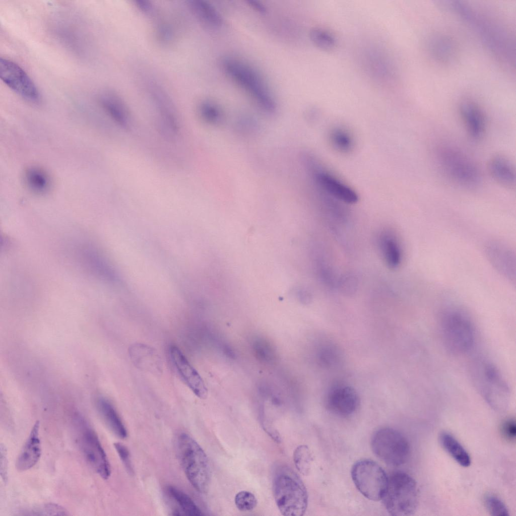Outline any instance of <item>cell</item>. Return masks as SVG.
I'll list each match as a JSON object with an SVG mask.
<instances>
[{
	"mask_svg": "<svg viewBox=\"0 0 516 516\" xmlns=\"http://www.w3.org/2000/svg\"><path fill=\"white\" fill-rule=\"evenodd\" d=\"M248 5L255 11L262 14H265L267 9L261 2L255 0H249L247 2Z\"/></svg>",
	"mask_w": 516,
	"mask_h": 516,
	"instance_id": "obj_42",
	"label": "cell"
},
{
	"mask_svg": "<svg viewBox=\"0 0 516 516\" xmlns=\"http://www.w3.org/2000/svg\"><path fill=\"white\" fill-rule=\"evenodd\" d=\"M198 111L201 118L206 122L215 124L221 120V112L219 107L213 102L205 100L199 106Z\"/></svg>",
	"mask_w": 516,
	"mask_h": 516,
	"instance_id": "obj_30",
	"label": "cell"
},
{
	"mask_svg": "<svg viewBox=\"0 0 516 516\" xmlns=\"http://www.w3.org/2000/svg\"><path fill=\"white\" fill-rule=\"evenodd\" d=\"M371 446L374 454L386 464L399 466L408 460L410 445L407 438L398 430L383 427L373 434Z\"/></svg>",
	"mask_w": 516,
	"mask_h": 516,
	"instance_id": "obj_9",
	"label": "cell"
},
{
	"mask_svg": "<svg viewBox=\"0 0 516 516\" xmlns=\"http://www.w3.org/2000/svg\"><path fill=\"white\" fill-rule=\"evenodd\" d=\"M431 45L433 53L441 60H448L453 55L454 48L451 43L446 39L434 40Z\"/></svg>",
	"mask_w": 516,
	"mask_h": 516,
	"instance_id": "obj_36",
	"label": "cell"
},
{
	"mask_svg": "<svg viewBox=\"0 0 516 516\" xmlns=\"http://www.w3.org/2000/svg\"><path fill=\"white\" fill-rule=\"evenodd\" d=\"M187 5L192 14L202 24L211 28H218L223 23L222 18L214 7L205 0H189Z\"/></svg>",
	"mask_w": 516,
	"mask_h": 516,
	"instance_id": "obj_24",
	"label": "cell"
},
{
	"mask_svg": "<svg viewBox=\"0 0 516 516\" xmlns=\"http://www.w3.org/2000/svg\"><path fill=\"white\" fill-rule=\"evenodd\" d=\"M359 404L358 395L355 389L345 384L339 383L332 386L325 398V405L331 413L341 417L353 414Z\"/></svg>",
	"mask_w": 516,
	"mask_h": 516,
	"instance_id": "obj_12",
	"label": "cell"
},
{
	"mask_svg": "<svg viewBox=\"0 0 516 516\" xmlns=\"http://www.w3.org/2000/svg\"><path fill=\"white\" fill-rule=\"evenodd\" d=\"M460 113L469 136L474 140L481 139L486 129V121L482 109L475 102L463 101L460 105Z\"/></svg>",
	"mask_w": 516,
	"mask_h": 516,
	"instance_id": "obj_18",
	"label": "cell"
},
{
	"mask_svg": "<svg viewBox=\"0 0 516 516\" xmlns=\"http://www.w3.org/2000/svg\"><path fill=\"white\" fill-rule=\"evenodd\" d=\"M136 7L143 13L150 15L154 11L153 4L148 0H135L134 1Z\"/></svg>",
	"mask_w": 516,
	"mask_h": 516,
	"instance_id": "obj_41",
	"label": "cell"
},
{
	"mask_svg": "<svg viewBox=\"0 0 516 516\" xmlns=\"http://www.w3.org/2000/svg\"><path fill=\"white\" fill-rule=\"evenodd\" d=\"M351 474L356 487L364 496L376 501L382 499L389 477L377 463L368 459L358 461L353 465Z\"/></svg>",
	"mask_w": 516,
	"mask_h": 516,
	"instance_id": "obj_10",
	"label": "cell"
},
{
	"mask_svg": "<svg viewBox=\"0 0 516 516\" xmlns=\"http://www.w3.org/2000/svg\"><path fill=\"white\" fill-rule=\"evenodd\" d=\"M73 420L77 443L84 459L102 479H108L110 466L97 435L80 414H75Z\"/></svg>",
	"mask_w": 516,
	"mask_h": 516,
	"instance_id": "obj_8",
	"label": "cell"
},
{
	"mask_svg": "<svg viewBox=\"0 0 516 516\" xmlns=\"http://www.w3.org/2000/svg\"><path fill=\"white\" fill-rule=\"evenodd\" d=\"M128 354L132 362L138 369L155 375L162 373L161 358L152 347L142 343H134L130 346Z\"/></svg>",
	"mask_w": 516,
	"mask_h": 516,
	"instance_id": "obj_17",
	"label": "cell"
},
{
	"mask_svg": "<svg viewBox=\"0 0 516 516\" xmlns=\"http://www.w3.org/2000/svg\"><path fill=\"white\" fill-rule=\"evenodd\" d=\"M339 350L334 345L325 344L319 352V360L323 366L330 367L337 365L340 359Z\"/></svg>",
	"mask_w": 516,
	"mask_h": 516,
	"instance_id": "obj_32",
	"label": "cell"
},
{
	"mask_svg": "<svg viewBox=\"0 0 516 516\" xmlns=\"http://www.w3.org/2000/svg\"><path fill=\"white\" fill-rule=\"evenodd\" d=\"M330 139L333 147L339 151L347 152L353 146L352 136L343 128H334L330 133Z\"/></svg>",
	"mask_w": 516,
	"mask_h": 516,
	"instance_id": "obj_29",
	"label": "cell"
},
{
	"mask_svg": "<svg viewBox=\"0 0 516 516\" xmlns=\"http://www.w3.org/2000/svg\"><path fill=\"white\" fill-rule=\"evenodd\" d=\"M39 422L36 421L18 455L16 467L20 472L31 469L39 460L41 455V442L39 436Z\"/></svg>",
	"mask_w": 516,
	"mask_h": 516,
	"instance_id": "obj_19",
	"label": "cell"
},
{
	"mask_svg": "<svg viewBox=\"0 0 516 516\" xmlns=\"http://www.w3.org/2000/svg\"><path fill=\"white\" fill-rule=\"evenodd\" d=\"M378 245L386 265L392 269L400 265L402 253L396 236L389 231L381 232L378 237Z\"/></svg>",
	"mask_w": 516,
	"mask_h": 516,
	"instance_id": "obj_23",
	"label": "cell"
},
{
	"mask_svg": "<svg viewBox=\"0 0 516 516\" xmlns=\"http://www.w3.org/2000/svg\"><path fill=\"white\" fill-rule=\"evenodd\" d=\"M503 435L509 440H514L516 435V425L514 420L510 419L505 421L501 426Z\"/></svg>",
	"mask_w": 516,
	"mask_h": 516,
	"instance_id": "obj_39",
	"label": "cell"
},
{
	"mask_svg": "<svg viewBox=\"0 0 516 516\" xmlns=\"http://www.w3.org/2000/svg\"><path fill=\"white\" fill-rule=\"evenodd\" d=\"M167 492L179 507L178 515L201 516L204 513L195 502L184 492L178 488L169 486Z\"/></svg>",
	"mask_w": 516,
	"mask_h": 516,
	"instance_id": "obj_27",
	"label": "cell"
},
{
	"mask_svg": "<svg viewBox=\"0 0 516 516\" xmlns=\"http://www.w3.org/2000/svg\"><path fill=\"white\" fill-rule=\"evenodd\" d=\"M488 260L495 269L511 282H515V256L512 251L504 244L494 242L486 248Z\"/></svg>",
	"mask_w": 516,
	"mask_h": 516,
	"instance_id": "obj_16",
	"label": "cell"
},
{
	"mask_svg": "<svg viewBox=\"0 0 516 516\" xmlns=\"http://www.w3.org/2000/svg\"><path fill=\"white\" fill-rule=\"evenodd\" d=\"M313 166V175L316 183L322 190L338 200L347 204L358 201L356 192L330 173Z\"/></svg>",
	"mask_w": 516,
	"mask_h": 516,
	"instance_id": "obj_15",
	"label": "cell"
},
{
	"mask_svg": "<svg viewBox=\"0 0 516 516\" xmlns=\"http://www.w3.org/2000/svg\"><path fill=\"white\" fill-rule=\"evenodd\" d=\"M24 182L28 189L37 195L47 194L51 188V179L47 171L36 166L27 168L24 174Z\"/></svg>",
	"mask_w": 516,
	"mask_h": 516,
	"instance_id": "obj_25",
	"label": "cell"
},
{
	"mask_svg": "<svg viewBox=\"0 0 516 516\" xmlns=\"http://www.w3.org/2000/svg\"><path fill=\"white\" fill-rule=\"evenodd\" d=\"M309 37L312 42L317 47L324 49H330L336 44V39L328 31L320 28H313L309 33Z\"/></svg>",
	"mask_w": 516,
	"mask_h": 516,
	"instance_id": "obj_31",
	"label": "cell"
},
{
	"mask_svg": "<svg viewBox=\"0 0 516 516\" xmlns=\"http://www.w3.org/2000/svg\"><path fill=\"white\" fill-rule=\"evenodd\" d=\"M273 489L276 504L282 515H304L308 504L307 490L301 478L292 469L282 467L276 470Z\"/></svg>",
	"mask_w": 516,
	"mask_h": 516,
	"instance_id": "obj_1",
	"label": "cell"
},
{
	"mask_svg": "<svg viewBox=\"0 0 516 516\" xmlns=\"http://www.w3.org/2000/svg\"><path fill=\"white\" fill-rule=\"evenodd\" d=\"M437 163L447 177L466 188L478 186L482 176L478 166L466 153L455 147L441 146L437 149Z\"/></svg>",
	"mask_w": 516,
	"mask_h": 516,
	"instance_id": "obj_3",
	"label": "cell"
},
{
	"mask_svg": "<svg viewBox=\"0 0 516 516\" xmlns=\"http://www.w3.org/2000/svg\"><path fill=\"white\" fill-rule=\"evenodd\" d=\"M25 515H68L67 510L61 506L53 503H44L26 511Z\"/></svg>",
	"mask_w": 516,
	"mask_h": 516,
	"instance_id": "obj_34",
	"label": "cell"
},
{
	"mask_svg": "<svg viewBox=\"0 0 516 516\" xmlns=\"http://www.w3.org/2000/svg\"><path fill=\"white\" fill-rule=\"evenodd\" d=\"M476 386L486 402L497 411L505 410L510 399L509 385L499 369L487 360L478 361L473 371Z\"/></svg>",
	"mask_w": 516,
	"mask_h": 516,
	"instance_id": "obj_4",
	"label": "cell"
},
{
	"mask_svg": "<svg viewBox=\"0 0 516 516\" xmlns=\"http://www.w3.org/2000/svg\"><path fill=\"white\" fill-rule=\"evenodd\" d=\"M438 439L443 448L458 464L464 467L470 466L471 459L469 453L452 435L442 432Z\"/></svg>",
	"mask_w": 516,
	"mask_h": 516,
	"instance_id": "obj_26",
	"label": "cell"
},
{
	"mask_svg": "<svg viewBox=\"0 0 516 516\" xmlns=\"http://www.w3.org/2000/svg\"><path fill=\"white\" fill-rule=\"evenodd\" d=\"M440 332L443 344L453 354L469 352L475 342V331L469 317L461 310L448 309L442 315Z\"/></svg>",
	"mask_w": 516,
	"mask_h": 516,
	"instance_id": "obj_7",
	"label": "cell"
},
{
	"mask_svg": "<svg viewBox=\"0 0 516 516\" xmlns=\"http://www.w3.org/2000/svg\"><path fill=\"white\" fill-rule=\"evenodd\" d=\"M169 353L172 363L184 382L198 398L206 399L208 390L203 379L180 350L171 346Z\"/></svg>",
	"mask_w": 516,
	"mask_h": 516,
	"instance_id": "obj_14",
	"label": "cell"
},
{
	"mask_svg": "<svg viewBox=\"0 0 516 516\" xmlns=\"http://www.w3.org/2000/svg\"><path fill=\"white\" fill-rule=\"evenodd\" d=\"M177 449L187 479L198 492L205 493L210 485L211 470L205 451L196 440L184 433L177 438Z\"/></svg>",
	"mask_w": 516,
	"mask_h": 516,
	"instance_id": "obj_2",
	"label": "cell"
},
{
	"mask_svg": "<svg viewBox=\"0 0 516 516\" xmlns=\"http://www.w3.org/2000/svg\"><path fill=\"white\" fill-rule=\"evenodd\" d=\"M488 170L492 178L498 183L506 187L515 186V168L506 156L501 154L492 156L488 162Z\"/></svg>",
	"mask_w": 516,
	"mask_h": 516,
	"instance_id": "obj_21",
	"label": "cell"
},
{
	"mask_svg": "<svg viewBox=\"0 0 516 516\" xmlns=\"http://www.w3.org/2000/svg\"><path fill=\"white\" fill-rule=\"evenodd\" d=\"M8 461L7 450L4 444L0 445V473L2 479L5 483L8 481Z\"/></svg>",
	"mask_w": 516,
	"mask_h": 516,
	"instance_id": "obj_38",
	"label": "cell"
},
{
	"mask_svg": "<svg viewBox=\"0 0 516 516\" xmlns=\"http://www.w3.org/2000/svg\"><path fill=\"white\" fill-rule=\"evenodd\" d=\"M419 489L415 479L403 471L393 473L382 498L384 506L392 515H410L419 504Z\"/></svg>",
	"mask_w": 516,
	"mask_h": 516,
	"instance_id": "obj_5",
	"label": "cell"
},
{
	"mask_svg": "<svg viewBox=\"0 0 516 516\" xmlns=\"http://www.w3.org/2000/svg\"><path fill=\"white\" fill-rule=\"evenodd\" d=\"M293 461L297 470L303 475L309 474L312 458L310 450L306 445L298 446L293 453Z\"/></svg>",
	"mask_w": 516,
	"mask_h": 516,
	"instance_id": "obj_28",
	"label": "cell"
},
{
	"mask_svg": "<svg viewBox=\"0 0 516 516\" xmlns=\"http://www.w3.org/2000/svg\"><path fill=\"white\" fill-rule=\"evenodd\" d=\"M222 63L225 72L249 94L260 107L269 113L275 111L276 107L274 98L255 69L233 58H225Z\"/></svg>",
	"mask_w": 516,
	"mask_h": 516,
	"instance_id": "obj_6",
	"label": "cell"
},
{
	"mask_svg": "<svg viewBox=\"0 0 516 516\" xmlns=\"http://www.w3.org/2000/svg\"><path fill=\"white\" fill-rule=\"evenodd\" d=\"M113 445L126 471L132 474L133 472V470L128 449L125 445L119 442L114 443Z\"/></svg>",
	"mask_w": 516,
	"mask_h": 516,
	"instance_id": "obj_37",
	"label": "cell"
},
{
	"mask_svg": "<svg viewBox=\"0 0 516 516\" xmlns=\"http://www.w3.org/2000/svg\"><path fill=\"white\" fill-rule=\"evenodd\" d=\"M99 101L103 109L115 123L124 130L130 128V113L117 94L110 91H104L100 95Z\"/></svg>",
	"mask_w": 516,
	"mask_h": 516,
	"instance_id": "obj_20",
	"label": "cell"
},
{
	"mask_svg": "<svg viewBox=\"0 0 516 516\" xmlns=\"http://www.w3.org/2000/svg\"><path fill=\"white\" fill-rule=\"evenodd\" d=\"M234 503L239 510L249 511L253 510L256 506L257 501L253 493L248 491L243 490L236 494Z\"/></svg>",
	"mask_w": 516,
	"mask_h": 516,
	"instance_id": "obj_35",
	"label": "cell"
},
{
	"mask_svg": "<svg viewBox=\"0 0 516 516\" xmlns=\"http://www.w3.org/2000/svg\"><path fill=\"white\" fill-rule=\"evenodd\" d=\"M157 32L159 39L163 42H168L172 38V30L166 24H161L157 28Z\"/></svg>",
	"mask_w": 516,
	"mask_h": 516,
	"instance_id": "obj_40",
	"label": "cell"
},
{
	"mask_svg": "<svg viewBox=\"0 0 516 516\" xmlns=\"http://www.w3.org/2000/svg\"><path fill=\"white\" fill-rule=\"evenodd\" d=\"M151 96L160 114L159 129L167 138H173L178 132V123L171 100L166 92L158 85L151 84L149 87Z\"/></svg>",
	"mask_w": 516,
	"mask_h": 516,
	"instance_id": "obj_13",
	"label": "cell"
},
{
	"mask_svg": "<svg viewBox=\"0 0 516 516\" xmlns=\"http://www.w3.org/2000/svg\"><path fill=\"white\" fill-rule=\"evenodd\" d=\"M0 77L9 88L24 99L32 103L39 102L40 96L35 84L15 62L6 58H0Z\"/></svg>",
	"mask_w": 516,
	"mask_h": 516,
	"instance_id": "obj_11",
	"label": "cell"
},
{
	"mask_svg": "<svg viewBox=\"0 0 516 516\" xmlns=\"http://www.w3.org/2000/svg\"><path fill=\"white\" fill-rule=\"evenodd\" d=\"M99 415L107 428L118 437L124 439L127 435V430L121 418L111 403L104 398L96 401Z\"/></svg>",
	"mask_w": 516,
	"mask_h": 516,
	"instance_id": "obj_22",
	"label": "cell"
},
{
	"mask_svg": "<svg viewBox=\"0 0 516 516\" xmlns=\"http://www.w3.org/2000/svg\"><path fill=\"white\" fill-rule=\"evenodd\" d=\"M484 503L487 510L493 516H508L509 511L504 503L498 497L492 494H488L484 499Z\"/></svg>",
	"mask_w": 516,
	"mask_h": 516,
	"instance_id": "obj_33",
	"label": "cell"
}]
</instances>
